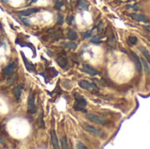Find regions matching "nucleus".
Instances as JSON below:
<instances>
[{"instance_id":"obj_1","label":"nucleus","mask_w":150,"mask_h":149,"mask_svg":"<svg viewBox=\"0 0 150 149\" xmlns=\"http://www.w3.org/2000/svg\"><path fill=\"white\" fill-rule=\"evenodd\" d=\"M87 105V103L85 99L80 96V95H76V99H75V104H74V109L76 111H83Z\"/></svg>"},{"instance_id":"obj_2","label":"nucleus","mask_w":150,"mask_h":149,"mask_svg":"<svg viewBox=\"0 0 150 149\" xmlns=\"http://www.w3.org/2000/svg\"><path fill=\"white\" fill-rule=\"evenodd\" d=\"M86 118L91 121L92 123H95L97 125H105L106 123V120L105 119L102 118V117H99L96 114H93V113H88L86 115Z\"/></svg>"},{"instance_id":"obj_3","label":"nucleus","mask_w":150,"mask_h":149,"mask_svg":"<svg viewBox=\"0 0 150 149\" xmlns=\"http://www.w3.org/2000/svg\"><path fill=\"white\" fill-rule=\"evenodd\" d=\"M27 112L31 114L35 113L36 107H35V98L34 95H31L27 100Z\"/></svg>"},{"instance_id":"obj_4","label":"nucleus","mask_w":150,"mask_h":149,"mask_svg":"<svg viewBox=\"0 0 150 149\" xmlns=\"http://www.w3.org/2000/svg\"><path fill=\"white\" fill-rule=\"evenodd\" d=\"M40 11V9L39 8H36V7H33V8H28L26 10H23V11H18V15H21V16H25V17H28L33 13H37Z\"/></svg>"},{"instance_id":"obj_5","label":"nucleus","mask_w":150,"mask_h":149,"mask_svg":"<svg viewBox=\"0 0 150 149\" xmlns=\"http://www.w3.org/2000/svg\"><path fill=\"white\" fill-rule=\"evenodd\" d=\"M79 86L82 88V89H84V90H97V86L93 83H91L87 81H81L79 82Z\"/></svg>"},{"instance_id":"obj_6","label":"nucleus","mask_w":150,"mask_h":149,"mask_svg":"<svg viewBox=\"0 0 150 149\" xmlns=\"http://www.w3.org/2000/svg\"><path fill=\"white\" fill-rule=\"evenodd\" d=\"M83 129H84L86 132H88V133H92V134H94V135L98 136V135L101 134V131L98 130L97 128H95V127H93V126H90V125H88V124H83Z\"/></svg>"},{"instance_id":"obj_7","label":"nucleus","mask_w":150,"mask_h":149,"mask_svg":"<svg viewBox=\"0 0 150 149\" xmlns=\"http://www.w3.org/2000/svg\"><path fill=\"white\" fill-rule=\"evenodd\" d=\"M130 17H131L133 19L136 20V21L143 22V23H149V19H148L145 16H143V15H142V14H139V13H131V14H130Z\"/></svg>"},{"instance_id":"obj_8","label":"nucleus","mask_w":150,"mask_h":149,"mask_svg":"<svg viewBox=\"0 0 150 149\" xmlns=\"http://www.w3.org/2000/svg\"><path fill=\"white\" fill-rule=\"evenodd\" d=\"M83 70L85 73H87L88 75H90V76H97V75H98V72L96 69H94L93 68H91V67H90L88 65H83Z\"/></svg>"},{"instance_id":"obj_9","label":"nucleus","mask_w":150,"mask_h":149,"mask_svg":"<svg viewBox=\"0 0 150 149\" xmlns=\"http://www.w3.org/2000/svg\"><path fill=\"white\" fill-rule=\"evenodd\" d=\"M51 141H52L53 147L54 148H59V142H58L57 135H56V133H55V132L54 130L51 131Z\"/></svg>"},{"instance_id":"obj_10","label":"nucleus","mask_w":150,"mask_h":149,"mask_svg":"<svg viewBox=\"0 0 150 149\" xmlns=\"http://www.w3.org/2000/svg\"><path fill=\"white\" fill-rule=\"evenodd\" d=\"M131 54H132V55H133V57H134V62H135V64H136L137 70H138L139 72H141V71H142V62H141V61H140L139 56H138L134 52H131Z\"/></svg>"},{"instance_id":"obj_11","label":"nucleus","mask_w":150,"mask_h":149,"mask_svg":"<svg viewBox=\"0 0 150 149\" xmlns=\"http://www.w3.org/2000/svg\"><path fill=\"white\" fill-rule=\"evenodd\" d=\"M57 63H58V65H59L61 68H65L66 67H68V61H67V59H66L65 57H63V56H59V57L57 58Z\"/></svg>"},{"instance_id":"obj_12","label":"nucleus","mask_w":150,"mask_h":149,"mask_svg":"<svg viewBox=\"0 0 150 149\" xmlns=\"http://www.w3.org/2000/svg\"><path fill=\"white\" fill-rule=\"evenodd\" d=\"M15 68V64L14 63H10L8 64L4 68V75H7V76H10L12 74L13 70Z\"/></svg>"},{"instance_id":"obj_13","label":"nucleus","mask_w":150,"mask_h":149,"mask_svg":"<svg viewBox=\"0 0 150 149\" xmlns=\"http://www.w3.org/2000/svg\"><path fill=\"white\" fill-rule=\"evenodd\" d=\"M22 89H23V85L22 84H18L15 90H14V97L17 100H19L20 96H21V92H22Z\"/></svg>"},{"instance_id":"obj_14","label":"nucleus","mask_w":150,"mask_h":149,"mask_svg":"<svg viewBox=\"0 0 150 149\" xmlns=\"http://www.w3.org/2000/svg\"><path fill=\"white\" fill-rule=\"evenodd\" d=\"M139 49H140V51L142 53V54L145 56V58H146V60H147V61H149V63L150 64V54L149 52L144 47H139Z\"/></svg>"},{"instance_id":"obj_15","label":"nucleus","mask_w":150,"mask_h":149,"mask_svg":"<svg viewBox=\"0 0 150 149\" xmlns=\"http://www.w3.org/2000/svg\"><path fill=\"white\" fill-rule=\"evenodd\" d=\"M141 61H142V66L144 67V70H145L146 74H147V75H149L150 69H149V65H148L147 60H146V59H144V58H142V59H141Z\"/></svg>"},{"instance_id":"obj_16","label":"nucleus","mask_w":150,"mask_h":149,"mask_svg":"<svg viewBox=\"0 0 150 149\" xmlns=\"http://www.w3.org/2000/svg\"><path fill=\"white\" fill-rule=\"evenodd\" d=\"M67 37L69 39V40H76L77 38V34L75 31H72V30H69L68 31V33H67Z\"/></svg>"},{"instance_id":"obj_17","label":"nucleus","mask_w":150,"mask_h":149,"mask_svg":"<svg viewBox=\"0 0 150 149\" xmlns=\"http://www.w3.org/2000/svg\"><path fill=\"white\" fill-rule=\"evenodd\" d=\"M77 6L81 8L82 10H87L88 9V4L84 0H79L77 2Z\"/></svg>"},{"instance_id":"obj_18","label":"nucleus","mask_w":150,"mask_h":149,"mask_svg":"<svg viewBox=\"0 0 150 149\" xmlns=\"http://www.w3.org/2000/svg\"><path fill=\"white\" fill-rule=\"evenodd\" d=\"M38 126L40 128H45V123L43 119V114H40L38 119Z\"/></svg>"},{"instance_id":"obj_19","label":"nucleus","mask_w":150,"mask_h":149,"mask_svg":"<svg viewBox=\"0 0 150 149\" xmlns=\"http://www.w3.org/2000/svg\"><path fill=\"white\" fill-rule=\"evenodd\" d=\"M61 145H62V148H68V142L66 137H62L61 139Z\"/></svg>"},{"instance_id":"obj_20","label":"nucleus","mask_w":150,"mask_h":149,"mask_svg":"<svg viewBox=\"0 0 150 149\" xmlns=\"http://www.w3.org/2000/svg\"><path fill=\"white\" fill-rule=\"evenodd\" d=\"M65 47L69 48V49H76L77 46L74 42H67V43H65Z\"/></svg>"},{"instance_id":"obj_21","label":"nucleus","mask_w":150,"mask_h":149,"mask_svg":"<svg viewBox=\"0 0 150 149\" xmlns=\"http://www.w3.org/2000/svg\"><path fill=\"white\" fill-rule=\"evenodd\" d=\"M63 6V2L62 0H56L55 4H54V8L57 10H61V8Z\"/></svg>"},{"instance_id":"obj_22","label":"nucleus","mask_w":150,"mask_h":149,"mask_svg":"<svg viewBox=\"0 0 150 149\" xmlns=\"http://www.w3.org/2000/svg\"><path fill=\"white\" fill-rule=\"evenodd\" d=\"M128 41H129L130 44L135 45V44L137 43V41H138V39H137L136 37H134V36H130V37L128 38Z\"/></svg>"},{"instance_id":"obj_23","label":"nucleus","mask_w":150,"mask_h":149,"mask_svg":"<svg viewBox=\"0 0 150 149\" xmlns=\"http://www.w3.org/2000/svg\"><path fill=\"white\" fill-rule=\"evenodd\" d=\"M57 23L60 24V25L63 23V17L61 14H58L57 15Z\"/></svg>"},{"instance_id":"obj_24","label":"nucleus","mask_w":150,"mask_h":149,"mask_svg":"<svg viewBox=\"0 0 150 149\" xmlns=\"http://www.w3.org/2000/svg\"><path fill=\"white\" fill-rule=\"evenodd\" d=\"M76 148L81 149H87V147L84 146L82 142H77V143H76Z\"/></svg>"},{"instance_id":"obj_25","label":"nucleus","mask_w":150,"mask_h":149,"mask_svg":"<svg viewBox=\"0 0 150 149\" xmlns=\"http://www.w3.org/2000/svg\"><path fill=\"white\" fill-rule=\"evenodd\" d=\"M21 20L23 21V23H24L25 25H30V22H29V20H27V19H25V18H21Z\"/></svg>"},{"instance_id":"obj_26","label":"nucleus","mask_w":150,"mask_h":149,"mask_svg":"<svg viewBox=\"0 0 150 149\" xmlns=\"http://www.w3.org/2000/svg\"><path fill=\"white\" fill-rule=\"evenodd\" d=\"M143 28L145 30H147L149 32H150V25H143Z\"/></svg>"},{"instance_id":"obj_27","label":"nucleus","mask_w":150,"mask_h":149,"mask_svg":"<svg viewBox=\"0 0 150 149\" xmlns=\"http://www.w3.org/2000/svg\"><path fill=\"white\" fill-rule=\"evenodd\" d=\"M0 144H1V145H4V144H5V141H4L1 137H0Z\"/></svg>"},{"instance_id":"obj_28","label":"nucleus","mask_w":150,"mask_h":149,"mask_svg":"<svg viewBox=\"0 0 150 149\" xmlns=\"http://www.w3.org/2000/svg\"><path fill=\"white\" fill-rule=\"evenodd\" d=\"M38 0H29V3H35V2H37Z\"/></svg>"}]
</instances>
